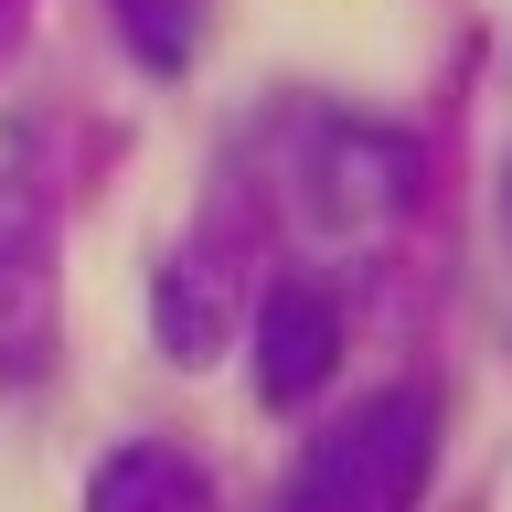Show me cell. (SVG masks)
<instances>
[{"label": "cell", "mask_w": 512, "mask_h": 512, "mask_svg": "<svg viewBox=\"0 0 512 512\" xmlns=\"http://www.w3.org/2000/svg\"><path fill=\"white\" fill-rule=\"evenodd\" d=\"M128 32V54L150 64V75H182L203 54V32H214V0H107Z\"/></svg>", "instance_id": "6"}, {"label": "cell", "mask_w": 512, "mask_h": 512, "mask_svg": "<svg viewBox=\"0 0 512 512\" xmlns=\"http://www.w3.org/2000/svg\"><path fill=\"white\" fill-rule=\"evenodd\" d=\"M224 299H235V288H224V256H171V267H160V342H171V363H203V352L224 342Z\"/></svg>", "instance_id": "5"}, {"label": "cell", "mask_w": 512, "mask_h": 512, "mask_svg": "<svg viewBox=\"0 0 512 512\" xmlns=\"http://www.w3.org/2000/svg\"><path fill=\"white\" fill-rule=\"evenodd\" d=\"M86 512H224V502H214V480L192 470L182 448H160V438H139V448H118V459H107V470H96Z\"/></svg>", "instance_id": "4"}, {"label": "cell", "mask_w": 512, "mask_h": 512, "mask_svg": "<svg viewBox=\"0 0 512 512\" xmlns=\"http://www.w3.org/2000/svg\"><path fill=\"white\" fill-rule=\"evenodd\" d=\"M288 203L331 246H374L416 203V139H395L374 118H310L299 150H288Z\"/></svg>", "instance_id": "2"}, {"label": "cell", "mask_w": 512, "mask_h": 512, "mask_svg": "<svg viewBox=\"0 0 512 512\" xmlns=\"http://www.w3.org/2000/svg\"><path fill=\"white\" fill-rule=\"evenodd\" d=\"M342 374V299L310 278H278L256 299V395L267 406H310Z\"/></svg>", "instance_id": "3"}, {"label": "cell", "mask_w": 512, "mask_h": 512, "mask_svg": "<svg viewBox=\"0 0 512 512\" xmlns=\"http://www.w3.org/2000/svg\"><path fill=\"white\" fill-rule=\"evenodd\" d=\"M502 224H512V171H502Z\"/></svg>", "instance_id": "7"}, {"label": "cell", "mask_w": 512, "mask_h": 512, "mask_svg": "<svg viewBox=\"0 0 512 512\" xmlns=\"http://www.w3.org/2000/svg\"><path fill=\"white\" fill-rule=\"evenodd\" d=\"M427 470H438V395L427 384H384L342 427H320L299 448L278 512H416Z\"/></svg>", "instance_id": "1"}]
</instances>
